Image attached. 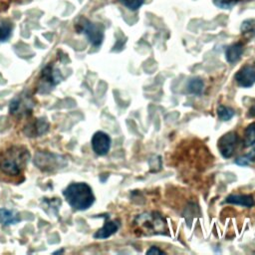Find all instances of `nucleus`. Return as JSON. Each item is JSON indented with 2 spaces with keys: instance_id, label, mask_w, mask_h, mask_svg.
I'll return each mask as SVG.
<instances>
[{
  "instance_id": "f257e3e1",
  "label": "nucleus",
  "mask_w": 255,
  "mask_h": 255,
  "mask_svg": "<svg viewBox=\"0 0 255 255\" xmlns=\"http://www.w3.org/2000/svg\"><path fill=\"white\" fill-rule=\"evenodd\" d=\"M30 158V153L25 146L12 145L0 152V170L10 176L19 175Z\"/></svg>"
},
{
  "instance_id": "f03ea898",
  "label": "nucleus",
  "mask_w": 255,
  "mask_h": 255,
  "mask_svg": "<svg viewBox=\"0 0 255 255\" xmlns=\"http://www.w3.org/2000/svg\"><path fill=\"white\" fill-rule=\"evenodd\" d=\"M63 195L69 205L76 210H86L95 202L93 190L85 182L69 184L63 191Z\"/></svg>"
},
{
  "instance_id": "7ed1b4c3",
  "label": "nucleus",
  "mask_w": 255,
  "mask_h": 255,
  "mask_svg": "<svg viewBox=\"0 0 255 255\" xmlns=\"http://www.w3.org/2000/svg\"><path fill=\"white\" fill-rule=\"evenodd\" d=\"M75 27L79 33H84L94 46H100L102 44L104 40V27L101 24L93 23L90 20L81 17Z\"/></svg>"
},
{
  "instance_id": "20e7f679",
  "label": "nucleus",
  "mask_w": 255,
  "mask_h": 255,
  "mask_svg": "<svg viewBox=\"0 0 255 255\" xmlns=\"http://www.w3.org/2000/svg\"><path fill=\"white\" fill-rule=\"evenodd\" d=\"M35 165L44 171H55L63 168L67 164V160L64 156L55 154L52 152L38 151L34 157Z\"/></svg>"
},
{
  "instance_id": "39448f33",
  "label": "nucleus",
  "mask_w": 255,
  "mask_h": 255,
  "mask_svg": "<svg viewBox=\"0 0 255 255\" xmlns=\"http://www.w3.org/2000/svg\"><path fill=\"white\" fill-rule=\"evenodd\" d=\"M135 223L145 234H160L164 232L166 224L163 218L157 213H144L137 217Z\"/></svg>"
},
{
  "instance_id": "423d86ee",
  "label": "nucleus",
  "mask_w": 255,
  "mask_h": 255,
  "mask_svg": "<svg viewBox=\"0 0 255 255\" xmlns=\"http://www.w3.org/2000/svg\"><path fill=\"white\" fill-rule=\"evenodd\" d=\"M62 79L63 77L59 69L55 68L52 64L47 65L41 72L38 92L43 94L51 91L55 86H57L62 81Z\"/></svg>"
},
{
  "instance_id": "0eeeda50",
  "label": "nucleus",
  "mask_w": 255,
  "mask_h": 255,
  "mask_svg": "<svg viewBox=\"0 0 255 255\" xmlns=\"http://www.w3.org/2000/svg\"><path fill=\"white\" fill-rule=\"evenodd\" d=\"M33 108H34V100L31 97V95L26 92L15 97L9 105L10 113L13 116L18 118L30 115Z\"/></svg>"
},
{
  "instance_id": "6e6552de",
  "label": "nucleus",
  "mask_w": 255,
  "mask_h": 255,
  "mask_svg": "<svg viewBox=\"0 0 255 255\" xmlns=\"http://www.w3.org/2000/svg\"><path fill=\"white\" fill-rule=\"evenodd\" d=\"M238 143V135L235 131H229L223 134L218 139V149L224 158H229L233 155Z\"/></svg>"
},
{
  "instance_id": "1a4fd4ad",
  "label": "nucleus",
  "mask_w": 255,
  "mask_h": 255,
  "mask_svg": "<svg viewBox=\"0 0 255 255\" xmlns=\"http://www.w3.org/2000/svg\"><path fill=\"white\" fill-rule=\"evenodd\" d=\"M93 150L98 155H106L111 147V137L104 131H97L92 137Z\"/></svg>"
},
{
  "instance_id": "9d476101",
  "label": "nucleus",
  "mask_w": 255,
  "mask_h": 255,
  "mask_svg": "<svg viewBox=\"0 0 255 255\" xmlns=\"http://www.w3.org/2000/svg\"><path fill=\"white\" fill-rule=\"evenodd\" d=\"M49 123L41 118V119H35L31 122H29L23 128V132L26 134V136L29 137H36L40 136L44 133H46L49 130Z\"/></svg>"
},
{
  "instance_id": "9b49d317",
  "label": "nucleus",
  "mask_w": 255,
  "mask_h": 255,
  "mask_svg": "<svg viewBox=\"0 0 255 255\" xmlns=\"http://www.w3.org/2000/svg\"><path fill=\"white\" fill-rule=\"evenodd\" d=\"M234 78L240 87L250 88L255 83V70L251 66H244L235 74Z\"/></svg>"
},
{
  "instance_id": "f8f14e48",
  "label": "nucleus",
  "mask_w": 255,
  "mask_h": 255,
  "mask_svg": "<svg viewBox=\"0 0 255 255\" xmlns=\"http://www.w3.org/2000/svg\"><path fill=\"white\" fill-rule=\"evenodd\" d=\"M107 220L102 228H100L95 234L94 238L96 239H106L112 236L114 233H116L120 227V224L116 220H108L109 215H105Z\"/></svg>"
},
{
  "instance_id": "ddd939ff",
  "label": "nucleus",
  "mask_w": 255,
  "mask_h": 255,
  "mask_svg": "<svg viewBox=\"0 0 255 255\" xmlns=\"http://www.w3.org/2000/svg\"><path fill=\"white\" fill-rule=\"evenodd\" d=\"M225 202L241 205L244 207H251L255 203L253 196L250 194H230L226 197Z\"/></svg>"
},
{
  "instance_id": "4468645a",
  "label": "nucleus",
  "mask_w": 255,
  "mask_h": 255,
  "mask_svg": "<svg viewBox=\"0 0 255 255\" xmlns=\"http://www.w3.org/2000/svg\"><path fill=\"white\" fill-rule=\"evenodd\" d=\"M243 54V45L240 42L234 43L232 45H230L225 52V57L228 63L233 64L235 62H237L241 56Z\"/></svg>"
},
{
  "instance_id": "2eb2a0df",
  "label": "nucleus",
  "mask_w": 255,
  "mask_h": 255,
  "mask_svg": "<svg viewBox=\"0 0 255 255\" xmlns=\"http://www.w3.org/2000/svg\"><path fill=\"white\" fill-rule=\"evenodd\" d=\"M20 221V215L15 210L0 208V223L3 225L16 224Z\"/></svg>"
},
{
  "instance_id": "dca6fc26",
  "label": "nucleus",
  "mask_w": 255,
  "mask_h": 255,
  "mask_svg": "<svg viewBox=\"0 0 255 255\" xmlns=\"http://www.w3.org/2000/svg\"><path fill=\"white\" fill-rule=\"evenodd\" d=\"M241 34L247 40L255 37V19H247L242 22L240 27Z\"/></svg>"
},
{
  "instance_id": "f3484780",
  "label": "nucleus",
  "mask_w": 255,
  "mask_h": 255,
  "mask_svg": "<svg viewBox=\"0 0 255 255\" xmlns=\"http://www.w3.org/2000/svg\"><path fill=\"white\" fill-rule=\"evenodd\" d=\"M188 92L193 95H201L204 89V83L200 78H193L190 79L187 83Z\"/></svg>"
},
{
  "instance_id": "a211bd4d",
  "label": "nucleus",
  "mask_w": 255,
  "mask_h": 255,
  "mask_svg": "<svg viewBox=\"0 0 255 255\" xmlns=\"http://www.w3.org/2000/svg\"><path fill=\"white\" fill-rule=\"evenodd\" d=\"M243 143L244 147H248L255 144V123L248 125L247 128H245Z\"/></svg>"
},
{
  "instance_id": "6ab92c4d",
  "label": "nucleus",
  "mask_w": 255,
  "mask_h": 255,
  "mask_svg": "<svg viewBox=\"0 0 255 255\" xmlns=\"http://www.w3.org/2000/svg\"><path fill=\"white\" fill-rule=\"evenodd\" d=\"M217 115L221 121H229L230 119L233 118V116L235 115V112L233 109H231L229 107L220 105L217 108Z\"/></svg>"
},
{
  "instance_id": "aec40b11",
  "label": "nucleus",
  "mask_w": 255,
  "mask_h": 255,
  "mask_svg": "<svg viewBox=\"0 0 255 255\" xmlns=\"http://www.w3.org/2000/svg\"><path fill=\"white\" fill-rule=\"evenodd\" d=\"M13 26L9 22L0 23V42L7 41L12 34Z\"/></svg>"
},
{
  "instance_id": "412c9836",
  "label": "nucleus",
  "mask_w": 255,
  "mask_h": 255,
  "mask_svg": "<svg viewBox=\"0 0 255 255\" xmlns=\"http://www.w3.org/2000/svg\"><path fill=\"white\" fill-rule=\"evenodd\" d=\"M253 161H255V148H253L251 151H249L245 155L239 156L238 158L235 159V163L241 166L248 165L250 162H253Z\"/></svg>"
},
{
  "instance_id": "4be33fe9",
  "label": "nucleus",
  "mask_w": 255,
  "mask_h": 255,
  "mask_svg": "<svg viewBox=\"0 0 255 255\" xmlns=\"http://www.w3.org/2000/svg\"><path fill=\"white\" fill-rule=\"evenodd\" d=\"M124 6L129 10H137L144 2V0H119Z\"/></svg>"
},
{
  "instance_id": "5701e85b",
  "label": "nucleus",
  "mask_w": 255,
  "mask_h": 255,
  "mask_svg": "<svg viewBox=\"0 0 255 255\" xmlns=\"http://www.w3.org/2000/svg\"><path fill=\"white\" fill-rule=\"evenodd\" d=\"M239 0H213V3L216 7L221 9H231L234 7Z\"/></svg>"
},
{
  "instance_id": "b1692460",
  "label": "nucleus",
  "mask_w": 255,
  "mask_h": 255,
  "mask_svg": "<svg viewBox=\"0 0 255 255\" xmlns=\"http://www.w3.org/2000/svg\"><path fill=\"white\" fill-rule=\"evenodd\" d=\"M146 254H164V252L161 251V250H159L157 247L152 246V247H150V248L146 251Z\"/></svg>"
},
{
  "instance_id": "393cba45",
  "label": "nucleus",
  "mask_w": 255,
  "mask_h": 255,
  "mask_svg": "<svg viewBox=\"0 0 255 255\" xmlns=\"http://www.w3.org/2000/svg\"><path fill=\"white\" fill-rule=\"evenodd\" d=\"M248 117H249V118H254V117H255V104H253V105L251 106V108L249 109Z\"/></svg>"
},
{
  "instance_id": "a878e982",
  "label": "nucleus",
  "mask_w": 255,
  "mask_h": 255,
  "mask_svg": "<svg viewBox=\"0 0 255 255\" xmlns=\"http://www.w3.org/2000/svg\"><path fill=\"white\" fill-rule=\"evenodd\" d=\"M64 252V250H59V251H56V252H54L55 254H58V253H63Z\"/></svg>"
}]
</instances>
